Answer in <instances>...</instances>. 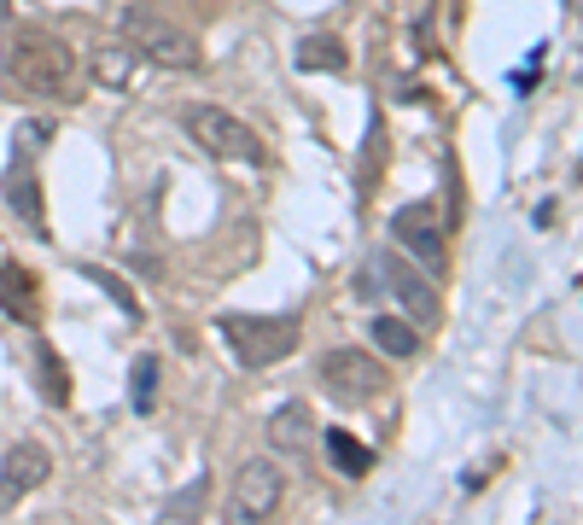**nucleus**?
<instances>
[{"mask_svg":"<svg viewBox=\"0 0 583 525\" xmlns=\"http://www.w3.org/2000/svg\"><path fill=\"white\" fill-rule=\"evenodd\" d=\"M368 333H374V345L385 350V356H397V362L420 350V333H414V321H403V315H374Z\"/></svg>","mask_w":583,"mask_h":525,"instance_id":"obj_15","label":"nucleus"},{"mask_svg":"<svg viewBox=\"0 0 583 525\" xmlns=\"http://www.w3.org/2000/svg\"><path fill=\"white\" fill-rule=\"evenodd\" d=\"M222 339L245 368H275L298 350V315H222Z\"/></svg>","mask_w":583,"mask_h":525,"instance_id":"obj_4","label":"nucleus"},{"mask_svg":"<svg viewBox=\"0 0 583 525\" xmlns=\"http://www.w3.org/2000/svg\"><path fill=\"white\" fill-rule=\"evenodd\" d=\"M129 403H135V415H152V403H158V356H135Z\"/></svg>","mask_w":583,"mask_h":525,"instance_id":"obj_18","label":"nucleus"},{"mask_svg":"<svg viewBox=\"0 0 583 525\" xmlns=\"http://www.w3.org/2000/svg\"><path fill=\"white\" fill-rule=\"evenodd\" d=\"M47 473H53V455L41 450V444H12L6 450V461H0V514H12L30 490H41L47 485Z\"/></svg>","mask_w":583,"mask_h":525,"instance_id":"obj_9","label":"nucleus"},{"mask_svg":"<svg viewBox=\"0 0 583 525\" xmlns=\"http://www.w3.org/2000/svg\"><path fill=\"white\" fill-rule=\"evenodd\" d=\"M309 438H315V415H309L304 403H280L275 415H269V444L280 455H304Z\"/></svg>","mask_w":583,"mask_h":525,"instance_id":"obj_12","label":"nucleus"},{"mask_svg":"<svg viewBox=\"0 0 583 525\" xmlns=\"http://www.w3.org/2000/svg\"><path fill=\"white\" fill-rule=\"evenodd\" d=\"M6 205L12 216L30 228L35 240H47V210H41V181H35V152L12 146V164H6Z\"/></svg>","mask_w":583,"mask_h":525,"instance_id":"obj_10","label":"nucleus"},{"mask_svg":"<svg viewBox=\"0 0 583 525\" xmlns=\"http://www.w3.org/2000/svg\"><path fill=\"white\" fill-rule=\"evenodd\" d=\"M53 135V123H18V135H12V146H24V152H41V140Z\"/></svg>","mask_w":583,"mask_h":525,"instance_id":"obj_20","label":"nucleus"},{"mask_svg":"<svg viewBox=\"0 0 583 525\" xmlns=\"http://www.w3.org/2000/svg\"><path fill=\"white\" fill-rule=\"evenodd\" d=\"M315 374H321V391H327L333 403H344V409H362V403H374V397H385V385H391L385 362H379L374 350H356V345L327 350Z\"/></svg>","mask_w":583,"mask_h":525,"instance_id":"obj_5","label":"nucleus"},{"mask_svg":"<svg viewBox=\"0 0 583 525\" xmlns=\"http://www.w3.org/2000/svg\"><path fill=\"white\" fill-rule=\"evenodd\" d=\"M374 269L385 275V292H391V298L409 310L414 327H432V321H438V310H444V304H438V292H432V275H426V269H414L409 251H397V245H391V251H379Z\"/></svg>","mask_w":583,"mask_h":525,"instance_id":"obj_8","label":"nucleus"},{"mask_svg":"<svg viewBox=\"0 0 583 525\" xmlns=\"http://www.w3.org/2000/svg\"><path fill=\"white\" fill-rule=\"evenodd\" d=\"M298 70H350V53H344L339 35H304L298 41Z\"/></svg>","mask_w":583,"mask_h":525,"instance_id":"obj_14","label":"nucleus"},{"mask_svg":"<svg viewBox=\"0 0 583 525\" xmlns=\"http://www.w3.org/2000/svg\"><path fill=\"white\" fill-rule=\"evenodd\" d=\"M0 76L24 100H76L82 94V59L53 30H12L0 53Z\"/></svg>","mask_w":583,"mask_h":525,"instance_id":"obj_1","label":"nucleus"},{"mask_svg":"<svg viewBox=\"0 0 583 525\" xmlns=\"http://www.w3.org/2000/svg\"><path fill=\"white\" fill-rule=\"evenodd\" d=\"M35 286L41 280L24 263H0V310L12 315V321H24V327H35V315H41V292Z\"/></svg>","mask_w":583,"mask_h":525,"instance_id":"obj_11","label":"nucleus"},{"mask_svg":"<svg viewBox=\"0 0 583 525\" xmlns=\"http://www.w3.org/2000/svg\"><path fill=\"white\" fill-rule=\"evenodd\" d=\"M123 41L135 47L140 59H152V65H164V70H199V65H205L199 35L187 30V24H175L170 12H164V6H152V0L123 6Z\"/></svg>","mask_w":583,"mask_h":525,"instance_id":"obj_2","label":"nucleus"},{"mask_svg":"<svg viewBox=\"0 0 583 525\" xmlns=\"http://www.w3.org/2000/svg\"><path fill=\"white\" fill-rule=\"evenodd\" d=\"M35 362H41V397H47L53 409H65L70 403V374H65V362H59V350L47 345L41 333H35Z\"/></svg>","mask_w":583,"mask_h":525,"instance_id":"obj_16","label":"nucleus"},{"mask_svg":"<svg viewBox=\"0 0 583 525\" xmlns=\"http://www.w3.org/2000/svg\"><path fill=\"white\" fill-rule=\"evenodd\" d=\"M12 6H18V0H0V24H6V18H12Z\"/></svg>","mask_w":583,"mask_h":525,"instance_id":"obj_21","label":"nucleus"},{"mask_svg":"<svg viewBox=\"0 0 583 525\" xmlns=\"http://www.w3.org/2000/svg\"><path fill=\"white\" fill-rule=\"evenodd\" d=\"M88 275H94V280H100V286H105V292L117 298V310L129 315V321H140V304H135V292H129L123 280H117V275H105V269H88Z\"/></svg>","mask_w":583,"mask_h":525,"instance_id":"obj_19","label":"nucleus"},{"mask_svg":"<svg viewBox=\"0 0 583 525\" xmlns=\"http://www.w3.org/2000/svg\"><path fill=\"white\" fill-rule=\"evenodd\" d=\"M181 129L193 135V146L199 152H210V158H228V164H263L269 158V146H263V135L245 123V117H234L228 105H187L181 111Z\"/></svg>","mask_w":583,"mask_h":525,"instance_id":"obj_3","label":"nucleus"},{"mask_svg":"<svg viewBox=\"0 0 583 525\" xmlns=\"http://www.w3.org/2000/svg\"><path fill=\"white\" fill-rule=\"evenodd\" d=\"M391 240H397V251H409L426 275H444L449 269L444 210L438 205H426V199H420V205H403L397 216H391Z\"/></svg>","mask_w":583,"mask_h":525,"instance_id":"obj_6","label":"nucleus"},{"mask_svg":"<svg viewBox=\"0 0 583 525\" xmlns=\"http://www.w3.org/2000/svg\"><path fill=\"white\" fill-rule=\"evenodd\" d=\"M280 496H286V473H280L269 455H257V461H245L240 473H234V490H228V520H269L280 508Z\"/></svg>","mask_w":583,"mask_h":525,"instance_id":"obj_7","label":"nucleus"},{"mask_svg":"<svg viewBox=\"0 0 583 525\" xmlns=\"http://www.w3.org/2000/svg\"><path fill=\"white\" fill-rule=\"evenodd\" d=\"M327 455L339 461L344 479H362V473L374 467V450H368V444H356V438H350L344 426H327Z\"/></svg>","mask_w":583,"mask_h":525,"instance_id":"obj_17","label":"nucleus"},{"mask_svg":"<svg viewBox=\"0 0 583 525\" xmlns=\"http://www.w3.org/2000/svg\"><path fill=\"white\" fill-rule=\"evenodd\" d=\"M88 59H94V82H100V88H129L135 70H140V53L129 47V41H105V47H94Z\"/></svg>","mask_w":583,"mask_h":525,"instance_id":"obj_13","label":"nucleus"}]
</instances>
